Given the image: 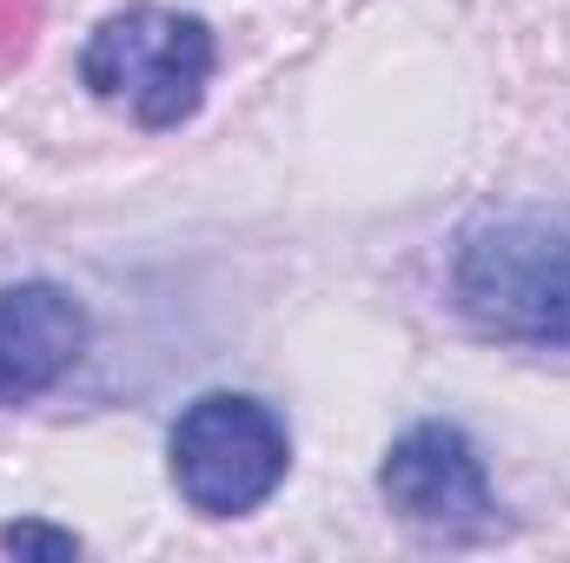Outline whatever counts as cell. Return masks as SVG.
Wrapping results in <instances>:
<instances>
[{"label":"cell","instance_id":"cell-1","mask_svg":"<svg viewBox=\"0 0 570 563\" xmlns=\"http://www.w3.org/2000/svg\"><path fill=\"white\" fill-rule=\"evenodd\" d=\"M451 305L511 345L570 352V219L564 213H491L458 239Z\"/></svg>","mask_w":570,"mask_h":563},{"label":"cell","instance_id":"cell-2","mask_svg":"<svg viewBox=\"0 0 570 563\" xmlns=\"http://www.w3.org/2000/svg\"><path fill=\"white\" fill-rule=\"evenodd\" d=\"M213 67H219L213 27L179 7H127V13L100 20L80 53L87 93L100 107L127 113L146 134L186 127L213 87Z\"/></svg>","mask_w":570,"mask_h":563},{"label":"cell","instance_id":"cell-3","mask_svg":"<svg viewBox=\"0 0 570 563\" xmlns=\"http://www.w3.org/2000/svg\"><path fill=\"white\" fill-rule=\"evenodd\" d=\"M173 491L199 517H246L259 511L292 471V437L273 405L246 392H206L193 398L166 437Z\"/></svg>","mask_w":570,"mask_h":563},{"label":"cell","instance_id":"cell-4","mask_svg":"<svg viewBox=\"0 0 570 563\" xmlns=\"http://www.w3.org/2000/svg\"><path fill=\"white\" fill-rule=\"evenodd\" d=\"M379 497L438 544H471V537H491L498 531V497H491V477H484V457L478 444L444 418L412 424L385 464H379Z\"/></svg>","mask_w":570,"mask_h":563},{"label":"cell","instance_id":"cell-5","mask_svg":"<svg viewBox=\"0 0 570 563\" xmlns=\"http://www.w3.org/2000/svg\"><path fill=\"white\" fill-rule=\"evenodd\" d=\"M87 305L53 279L0 285V412L53 392L87 352Z\"/></svg>","mask_w":570,"mask_h":563},{"label":"cell","instance_id":"cell-6","mask_svg":"<svg viewBox=\"0 0 570 563\" xmlns=\"http://www.w3.org/2000/svg\"><path fill=\"white\" fill-rule=\"evenodd\" d=\"M0 551H13V557H80V537L73 531H47V524H7Z\"/></svg>","mask_w":570,"mask_h":563}]
</instances>
